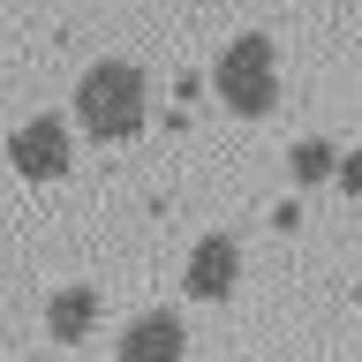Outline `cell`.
I'll return each instance as SVG.
<instances>
[{
	"instance_id": "6da1fadb",
	"label": "cell",
	"mask_w": 362,
	"mask_h": 362,
	"mask_svg": "<svg viewBox=\"0 0 362 362\" xmlns=\"http://www.w3.org/2000/svg\"><path fill=\"white\" fill-rule=\"evenodd\" d=\"M151 113V83L136 61H90L83 83H76V129L98 136V144H121V136L144 129Z\"/></svg>"
},
{
	"instance_id": "7a4b0ae2",
	"label": "cell",
	"mask_w": 362,
	"mask_h": 362,
	"mask_svg": "<svg viewBox=\"0 0 362 362\" xmlns=\"http://www.w3.org/2000/svg\"><path fill=\"white\" fill-rule=\"evenodd\" d=\"M219 98L226 113H242V121H264L272 106H279V61H272V38H234L219 53Z\"/></svg>"
},
{
	"instance_id": "3957f363",
	"label": "cell",
	"mask_w": 362,
	"mask_h": 362,
	"mask_svg": "<svg viewBox=\"0 0 362 362\" xmlns=\"http://www.w3.org/2000/svg\"><path fill=\"white\" fill-rule=\"evenodd\" d=\"M8 166H16L23 181H68V166H76L68 121H61V113H30V121L8 136Z\"/></svg>"
},
{
	"instance_id": "277c9868",
	"label": "cell",
	"mask_w": 362,
	"mask_h": 362,
	"mask_svg": "<svg viewBox=\"0 0 362 362\" xmlns=\"http://www.w3.org/2000/svg\"><path fill=\"white\" fill-rule=\"evenodd\" d=\"M234 279H242V242L234 234H204L197 249H189V302H226L234 294Z\"/></svg>"
},
{
	"instance_id": "5b68a950",
	"label": "cell",
	"mask_w": 362,
	"mask_h": 362,
	"mask_svg": "<svg viewBox=\"0 0 362 362\" xmlns=\"http://www.w3.org/2000/svg\"><path fill=\"white\" fill-rule=\"evenodd\" d=\"M121 362H189V332H181L174 310H144L121 325V347H113Z\"/></svg>"
},
{
	"instance_id": "8992f818",
	"label": "cell",
	"mask_w": 362,
	"mask_h": 362,
	"mask_svg": "<svg viewBox=\"0 0 362 362\" xmlns=\"http://www.w3.org/2000/svg\"><path fill=\"white\" fill-rule=\"evenodd\" d=\"M90 325H98V294H90V287H61L53 302H45V332L68 339V347L90 339Z\"/></svg>"
},
{
	"instance_id": "52a82bcc",
	"label": "cell",
	"mask_w": 362,
	"mask_h": 362,
	"mask_svg": "<svg viewBox=\"0 0 362 362\" xmlns=\"http://www.w3.org/2000/svg\"><path fill=\"white\" fill-rule=\"evenodd\" d=\"M332 166H339V158H332V144H317V136L287 151V174L302 181V189H310V181H332Z\"/></svg>"
},
{
	"instance_id": "ba28073f",
	"label": "cell",
	"mask_w": 362,
	"mask_h": 362,
	"mask_svg": "<svg viewBox=\"0 0 362 362\" xmlns=\"http://www.w3.org/2000/svg\"><path fill=\"white\" fill-rule=\"evenodd\" d=\"M332 174H339V189H347V197H362V151H355V158H339Z\"/></svg>"
}]
</instances>
